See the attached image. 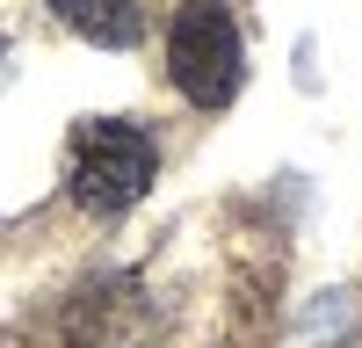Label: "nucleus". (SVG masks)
Masks as SVG:
<instances>
[{"label":"nucleus","mask_w":362,"mask_h":348,"mask_svg":"<svg viewBox=\"0 0 362 348\" xmlns=\"http://www.w3.org/2000/svg\"><path fill=\"white\" fill-rule=\"evenodd\" d=\"M153 174H160V145H153L145 124H131V116H87L73 131V145H66V189L95 218L131 211V203L153 189Z\"/></svg>","instance_id":"f257e3e1"},{"label":"nucleus","mask_w":362,"mask_h":348,"mask_svg":"<svg viewBox=\"0 0 362 348\" xmlns=\"http://www.w3.org/2000/svg\"><path fill=\"white\" fill-rule=\"evenodd\" d=\"M167 80L196 109H225L239 95V80H247V44H239V22H232L225 0H189V8H174Z\"/></svg>","instance_id":"f03ea898"},{"label":"nucleus","mask_w":362,"mask_h":348,"mask_svg":"<svg viewBox=\"0 0 362 348\" xmlns=\"http://www.w3.org/2000/svg\"><path fill=\"white\" fill-rule=\"evenodd\" d=\"M153 341H160V319L131 276L80 290L73 312H66V348H153Z\"/></svg>","instance_id":"7ed1b4c3"},{"label":"nucleus","mask_w":362,"mask_h":348,"mask_svg":"<svg viewBox=\"0 0 362 348\" xmlns=\"http://www.w3.org/2000/svg\"><path fill=\"white\" fill-rule=\"evenodd\" d=\"M51 15L73 29V37L102 44V51H131L145 37V8L138 0H51Z\"/></svg>","instance_id":"20e7f679"}]
</instances>
